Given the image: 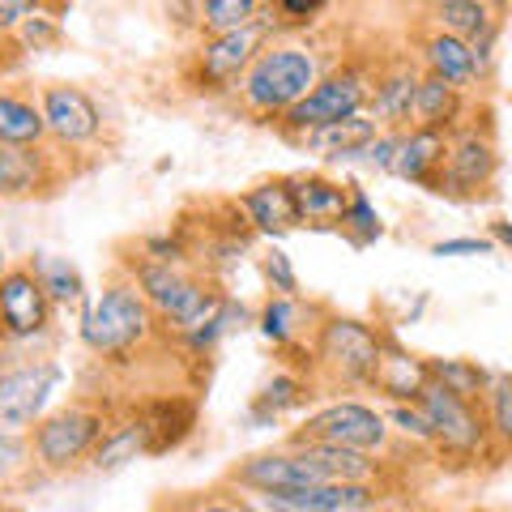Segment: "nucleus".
<instances>
[{
    "label": "nucleus",
    "mask_w": 512,
    "mask_h": 512,
    "mask_svg": "<svg viewBox=\"0 0 512 512\" xmlns=\"http://www.w3.org/2000/svg\"><path fill=\"white\" fill-rule=\"evenodd\" d=\"M320 82V60L303 43H265V52L239 77V99L256 116H286L299 99H308Z\"/></svg>",
    "instance_id": "1"
},
{
    "label": "nucleus",
    "mask_w": 512,
    "mask_h": 512,
    "mask_svg": "<svg viewBox=\"0 0 512 512\" xmlns=\"http://www.w3.org/2000/svg\"><path fill=\"white\" fill-rule=\"evenodd\" d=\"M372 90H376V73L367 69V64H359V60H346L342 69L320 77L308 99H299L278 120L282 137L299 141V137L316 133V128H329V124H342L350 116H363L367 103H372Z\"/></svg>",
    "instance_id": "2"
},
{
    "label": "nucleus",
    "mask_w": 512,
    "mask_h": 512,
    "mask_svg": "<svg viewBox=\"0 0 512 512\" xmlns=\"http://www.w3.org/2000/svg\"><path fill=\"white\" fill-rule=\"evenodd\" d=\"M154 333V312L133 282H107L82 316V342L103 359H120Z\"/></svg>",
    "instance_id": "3"
},
{
    "label": "nucleus",
    "mask_w": 512,
    "mask_h": 512,
    "mask_svg": "<svg viewBox=\"0 0 512 512\" xmlns=\"http://www.w3.org/2000/svg\"><path fill=\"white\" fill-rule=\"evenodd\" d=\"M380 350L384 333H376L372 325H363L355 316H325L316 325L308 367H316L333 384H372Z\"/></svg>",
    "instance_id": "4"
},
{
    "label": "nucleus",
    "mask_w": 512,
    "mask_h": 512,
    "mask_svg": "<svg viewBox=\"0 0 512 512\" xmlns=\"http://www.w3.org/2000/svg\"><path fill=\"white\" fill-rule=\"evenodd\" d=\"M107 414L99 406H64L56 414H47L30 427V457L43 470H73L82 457H90L99 440L107 436Z\"/></svg>",
    "instance_id": "5"
},
{
    "label": "nucleus",
    "mask_w": 512,
    "mask_h": 512,
    "mask_svg": "<svg viewBox=\"0 0 512 512\" xmlns=\"http://www.w3.org/2000/svg\"><path fill=\"white\" fill-rule=\"evenodd\" d=\"M269 18H256L244 30H231V35H214L197 47L192 56V86L197 90H231L239 77L248 73V64L265 52V39H269Z\"/></svg>",
    "instance_id": "6"
},
{
    "label": "nucleus",
    "mask_w": 512,
    "mask_h": 512,
    "mask_svg": "<svg viewBox=\"0 0 512 512\" xmlns=\"http://www.w3.org/2000/svg\"><path fill=\"white\" fill-rule=\"evenodd\" d=\"M295 440H316L333 448H350V453H380L389 444V419L363 402H333L325 410L308 414V423L295 431Z\"/></svg>",
    "instance_id": "7"
},
{
    "label": "nucleus",
    "mask_w": 512,
    "mask_h": 512,
    "mask_svg": "<svg viewBox=\"0 0 512 512\" xmlns=\"http://www.w3.org/2000/svg\"><path fill=\"white\" fill-rule=\"evenodd\" d=\"M52 299L43 295L30 265H9L0 274V338L5 342H35L52 329Z\"/></svg>",
    "instance_id": "8"
},
{
    "label": "nucleus",
    "mask_w": 512,
    "mask_h": 512,
    "mask_svg": "<svg viewBox=\"0 0 512 512\" xmlns=\"http://www.w3.org/2000/svg\"><path fill=\"white\" fill-rule=\"evenodd\" d=\"M419 406H423L431 436H436V444L444 453H457V457L483 453L491 431H487V419H483V410H478V402H461V397L440 389V384H427Z\"/></svg>",
    "instance_id": "9"
},
{
    "label": "nucleus",
    "mask_w": 512,
    "mask_h": 512,
    "mask_svg": "<svg viewBox=\"0 0 512 512\" xmlns=\"http://www.w3.org/2000/svg\"><path fill=\"white\" fill-rule=\"evenodd\" d=\"M60 380H64L60 363H26L0 376V431L18 436V431L35 427Z\"/></svg>",
    "instance_id": "10"
},
{
    "label": "nucleus",
    "mask_w": 512,
    "mask_h": 512,
    "mask_svg": "<svg viewBox=\"0 0 512 512\" xmlns=\"http://www.w3.org/2000/svg\"><path fill=\"white\" fill-rule=\"evenodd\" d=\"M39 116L47 124V137H56L60 146H90L103 137V111L82 86L47 82L39 90Z\"/></svg>",
    "instance_id": "11"
},
{
    "label": "nucleus",
    "mask_w": 512,
    "mask_h": 512,
    "mask_svg": "<svg viewBox=\"0 0 512 512\" xmlns=\"http://www.w3.org/2000/svg\"><path fill=\"white\" fill-rule=\"evenodd\" d=\"M495 180V146L487 133L478 128H461V133L448 141L444 154V175H440V197H461L474 201L483 197Z\"/></svg>",
    "instance_id": "12"
},
{
    "label": "nucleus",
    "mask_w": 512,
    "mask_h": 512,
    "mask_svg": "<svg viewBox=\"0 0 512 512\" xmlns=\"http://www.w3.org/2000/svg\"><path fill=\"white\" fill-rule=\"evenodd\" d=\"M227 483L256 491V495H274V491H295V487L325 483V478H320V470L303 453H295V448H269V453H256L248 461H239V466H231Z\"/></svg>",
    "instance_id": "13"
},
{
    "label": "nucleus",
    "mask_w": 512,
    "mask_h": 512,
    "mask_svg": "<svg viewBox=\"0 0 512 512\" xmlns=\"http://www.w3.org/2000/svg\"><path fill=\"white\" fill-rule=\"evenodd\" d=\"M256 500L278 512H372L380 508V491L372 483H312L295 491L256 495Z\"/></svg>",
    "instance_id": "14"
},
{
    "label": "nucleus",
    "mask_w": 512,
    "mask_h": 512,
    "mask_svg": "<svg viewBox=\"0 0 512 512\" xmlns=\"http://www.w3.org/2000/svg\"><path fill=\"white\" fill-rule=\"evenodd\" d=\"M427 384H431L427 359L410 355V350H402L397 342L384 338L380 363H376V376H372V389H380L393 406H410V402H419V397H423Z\"/></svg>",
    "instance_id": "15"
},
{
    "label": "nucleus",
    "mask_w": 512,
    "mask_h": 512,
    "mask_svg": "<svg viewBox=\"0 0 512 512\" xmlns=\"http://www.w3.org/2000/svg\"><path fill=\"white\" fill-rule=\"evenodd\" d=\"M444 154H448V133H431V128H410L397 146L393 158V175L419 184L427 192H440V175H444Z\"/></svg>",
    "instance_id": "16"
},
{
    "label": "nucleus",
    "mask_w": 512,
    "mask_h": 512,
    "mask_svg": "<svg viewBox=\"0 0 512 512\" xmlns=\"http://www.w3.org/2000/svg\"><path fill=\"white\" fill-rule=\"evenodd\" d=\"M414 94H419V73L414 64H393L389 73H376V90H372V116L384 124V133H410L414 120Z\"/></svg>",
    "instance_id": "17"
},
{
    "label": "nucleus",
    "mask_w": 512,
    "mask_h": 512,
    "mask_svg": "<svg viewBox=\"0 0 512 512\" xmlns=\"http://www.w3.org/2000/svg\"><path fill=\"white\" fill-rule=\"evenodd\" d=\"M235 210L244 214L252 222V231H261V235H286V231L299 227L291 180H265V184L248 188L244 197H239Z\"/></svg>",
    "instance_id": "18"
},
{
    "label": "nucleus",
    "mask_w": 512,
    "mask_h": 512,
    "mask_svg": "<svg viewBox=\"0 0 512 512\" xmlns=\"http://www.w3.org/2000/svg\"><path fill=\"white\" fill-rule=\"evenodd\" d=\"M137 419L146 423V457H163L192 436L197 406L184 402V397H158V402L137 410Z\"/></svg>",
    "instance_id": "19"
},
{
    "label": "nucleus",
    "mask_w": 512,
    "mask_h": 512,
    "mask_svg": "<svg viewBox=\"0 0 512 512\" xmlns=\"http://www.w3.org/2000/svg\"><path fill=\"white\" fill-rule=\"evenodd\" d=\"M291 192H295V210H299V227H338L346 205H350V184H338L329 175H291Z\"/></svg>",
    "instance_id": "20"
},
{
    "label": "nucleus",
    "mask_w": 512,
    "mask_h": 512,
    "mask_svg": "<svg viewBox=\"0 0 512 512\" xmlns=\"http://www.w3.org/2000/svg\"><path fill=\"white\" fill-rule=\"evenodd\" d=\"M286 448H295L320 470L325 483H372V474H380V461H372L367 453H350V448H333V444H316V440H295Z\"/></svg>",
    "instance_id": "21"
},
{
    "label": "nucleus",
    "mask_w": 512,
    "mask_h": 512,
    "mask_svg": "<svg viewBox=\"0 0 512 512\" xmlns=\"http://www.w3.org/2000/svg\"><path fill=\"white\" fill-rule=\"evenodd\" d=\"M380 124L367 120V116H350L342 124H329V128H316V133L299 137L303 150H320L325 158H338V163H359L363 150L376 141Z\"/></svg>",
    "instance_id": "22"
},
{
    "label": "nucleus",
    "mask_w": 512,
    "mask_h": 512,
    "mask_svg": "<svg viewBox=\"0 0 512 512\" xmlns=\"http://www.w3.org/2000/svg\"><path fill=\"white\" fill-rule=\"evenodd\" d=\"M47 141V124L39 107L13 90H0V146L5 150H39Z\"/></svg>",
    "instance_id": "23"
},
{
    "label": "nucleus",
    "mask_w": 512,
    "mask_h": 512,
    "mask_svg": "<svg viewBox=\"0 0 512 512\" xmlns=\"http://www.w3.org/2000/svg\"><path fill=\"white\" fill-rule=\"evenodd\" d=\"M423 64L431 77H440L448 86H470L474 82V56H470V43L457 39V35H444V30H431L423 39Z\"/></svg>",
    "instance_id": "24"
},
{
    "label": "nucleus",
    "mask_w": 512,
    "mask_h": 512,
    "mask_svg": "<svg viewBox=\"0 0 512 512\" xmlns=\"http://www.w3.org/2000/svg\"><path fill=\"white\" fill-rule=\"evenodd\" d=\"M457 120H461V90L440 82V77L423 73L419 94H414V124L431 128V133H448Z\"/></svg>",
    "instance_id": "25"
},
{
    "label": "nucleus",
    "mask_w": 512,
    "mask_h": 512,
    "mask_svg": "<svg viewBox=\"0 0 512 512\" xmlns=\"http://www.w3.org/2000/svg\"><path fill=\"white\" fill-rule=\"evenodd\" d=\"M137 457H146V423L133 414L128 423L107 427V436L90 453V466L99 474H111V470H124L128 461H137Z\"/></svg>",
    "instance_id": "26"
},
{
    "label": "nucleus",
    "mask_w": 512,
    "mask_h": 512,
    "mask_svg": "<svg viewBox=\"0 0 512 512\" xmlns=\"http://www.w3.org/2000/svg\"><path fill=\"white\" fill-rule=\"evenodd\" d=\"M308 397H312V384H308V380H299V376H291V372H278L261 393H256L248 419L261 423V427H269V423H278L286 410H299L303 402H308Z\"/></svg>",
    "instance_id": "27"
},
{
    "label": "nucleus",
    "mask_w": 512,
    "mask_h": 512,
    "mask_svg": "<svg viewBox=\"0 0 512 512\" xmlns=\"http://www.w3.org/2000/svg\"><path fill=\"white\" fill-rule=\"evenodd\" d=\"M30 274L39 278L43 295L52 299V308H64V303H86V282L77 274L73 261H64V256H35L30 261Z\"/></svg>",
    "instance_id": "28"
},
{
    "label": "nucleus",
    "mask_w": 512,
    "mask_h": 512,
    "mask_svg": "<svg viewBox=\"0 0 512 512\" xmlns=\"http://www.w3.org/2000/svg\"><path fill=\"white\" fill-rule=\"evenodd\" d=\"M431 384H440L461 402H483V393L491 389V376L470 359H427Z\"/></svg>",
    "instance_id": "29"
},
{
    "label": "nucleus",
    "mask_w": 512,
    "mask_h": 512,
    "mask_svg": "<svg viewBox=\"0 0 512 512\" xmlns=\"http://www.w3.org/2000/svg\"><path fill=\"white\" fill-rule=\"evenodd\" d=\"M265 13L261 0H201L197 5V26L205 30V39L214 35H231V30H244Z\"/></svg>",
    "instance_id": "30"
},
{
    "label": "nucleus",
    "mask_w": 512,
    "mask_h": 512,
    "mask_svg": "<svg viewBox=\"0 0 512 512\" xmlns=\"http://www.w3.org/2000/svg\"><path fill=\"white\" fill-rule=\"evenodd\" d=\"M431 13H436V26L444 30V35H457V39H466V43L495 26V18H491L495 9L483 5V0H440Z\"/></svg>",
    "instance_id": "31"
},
{
    "label": "nucleus",
    "mask_w": 512,
    "mask_h": 512,
    "mask_svg": "<svg viewBox=\"0 0 512 512\" xmlns=\"http://www.w3.org/2000/svg\"><path fill=\"white\" fill-rule=\"evenodd\" d=\"M43 184L39 150H5L0 146V197H26Z\"/></svg>",
    "instance_id": "32"
},
{
    "label": "nucleus",
    "mask_w": 512,
    "mask_h": 512,
    "mask_svg": "<svg viewBox=\"0 0 512 512\" xmlns=\"http://www.w3.org/2000/svg\"><path fill=\"white\" fill-rule=\"evenodd\" d=\"M256 325L274 346H291L299 333H303V308L299 299H286V295H269L261 316H256Z\"/></svg>",
    "instance_id": "33"
},
{
    "label": "nucleus",
    "mask_w": 512,
    "mask_h": 512,
    "mask_svg": "<svg viewBox=\"0 0 512 512\" xmlns=\"http://www.w3.org/2000/svg\"><path fill=\"white\" fill-rule=\"evenodd\" d=\"M338 231L350 239L355 248H367V244H376V239L384 235V222L376 214V205L367 201V192L350 184V205H346V214L338 222Z\"/></svg>",
    "instance_id": "34"
},
{
    "label": "nucleus",
    "mask_w": 512,
    "mask_h": 512,
    "mask_svg": "<svg viewBox=\"0 0 512 512\" xmlns=\"http://www.w3.org/2000/svg\"><path fill=\"white\" fill-rule=\"evenodd\" d=\"M483 406H487V431L500 444L512 448V372L504 376H491V389L483 393Z\"/></svg>",
    "instance_id": "35"
},
{
    "label": "nucleus",
    "mask_w": 512,
    "mask_h": 512,
    "mask_svg": "<svg viewBox=\"0 0 512 512\" xmlns=\"http://www.w3.org/2000/svg\"><path fill=\"white\" fill-rule=\"evenodd\" d=\"M261 269H265V278H269V286H274L278 295H286V299H295V295H299L295 265H291V256H286L282 248H269V252H265V261H261Z\"/></svg>",
    "instance_id": "36"
},
{
    "label": "nucleus",
    "mask_w": 512,
    "mask_h": 512,
    "mask_svg": "<svg viewBox=\"0 0 512 512\" xmlns=\"http://www.w3.org/2000/svg\"><path fill=\"white\" fill-rule=\"evenodd\" d=\"M329 5L325 0H274L265 13H282V18H269V26H308V22H316V13H325Z\"/></svg>",
    "instance_id": "37"
},
{
    "label": "nucleus",
    "mask_w": 512,
    "mask_h": 512,
    "mask_svg": "<svg viewBox=\"0 0 512 512\" xmlns=\"http://www.w3.org/2000/svg\"><path fill=\"white\" fill-rule=\"evenodd\" d=\"M389 419L397 423V431L410 440H419V444H436V436H431V423H427V414L419 402H410V406H393L389 410Z\"/></svg>",
    "instance_id": "38"
},
{
    "label": "nucleus",
    "mask_w": 512,
    "mask_h": 512,
    "mask_svg": "<svg viewBox=\"0 0 512 512\" xmlns=\"http://www.w3.org/2000/svg\"><path fill=\"white\" fill-rule=\"evenodd\" d=\"M495 244L483 235H461V239H440V244H431V256H491Z\"/></svg>",
    "instance_id": "39"
},
{
    "label": "nucleus",
    "mask_w": 512,
    "mask_h": 512,
    "mask_svg": "<svg viewBox=\"0 0 512 512\" xmlns=\"http://www.w3.org/2000/svg\"><path fill=\"white\" fill-rule=\"evenodd\" d=\"M406 133H376V141L363 150V163H372L376 171H393V158H397V146H402Z\"/></svg>",
    "instance_id": "40"
},
{
    "label": "nucleus",
    "mask_w": 512,
    "mask_h": 512,
    "mask_svg": "<svg viewBox=\"0 0 512 512\" xmlns=\"http://www.w3.org/2000/svg\"><path fill=\"white\" fill-rule=\"evenodd\" d=\"M22 39L39 52V47L60 43V26H56V18H43V9H39L35 18H26V22H22Z\"/></svg>",
    "instance_id": "41"
},
{
    "label": "nucleus",
    "mask_w": 512,
    "mask_h": 512,
    "mask_svg": "<svg viewBox=\"0 0 512 512\" xmlns=\"http://www.w3.org/2000/svg\"><path fill=\"white\" fill-rule=\"evenodd\" d=\"M22 457H26V444L18 436H9V431H0V478H9L18 470Z\"/></svg>",
    "instance_id": "42"
},
{
    "label": "nucleus",
    "mask_w": 512,
    "mask_h": 512,
    "mask_svg": "<svg viewBox=\"0 0 512 512\" xmlns=\"http://www.w3.org/2000/svg\"><path fill=\"white\" fill-rule=\"evenodd\" d=\"M39 5H30V0H0V30H13L22 26L26 18H35Z\"/></svg>",
    "instance_id": "43"
},
{
    "label": "nucleus",
    "mask_w": 512,
    "mask_h": 512,
    "mask_svg": "<svg viewBox=\"0 0 512 512\" xmlns=\"http://www.w3.org/2000/svg\"><path fill=\"white\" fill-rule=\"evenodd\" d=\"M487 239H491L495 248H512V222H504V218L491 222V235H487Z\"/></svg>",
    "instance_id": "44"
}]
</instances>
